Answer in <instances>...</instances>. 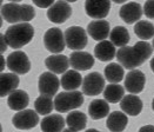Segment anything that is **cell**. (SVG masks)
I'll use <instances>...</instances> for the list:
<instances>
[{
  "instance_id": "obj_1",
  "label": "cell",
  "mask_w": 154,
  "mask_h": 132,
  "mask_svg": "<svg viewBox=\"0 0 154 132\" xmlns=\"http://www.w3.org/2000/svg\"><path fill=\"white\" fill-rule=\"evenodd\" d=\"M153 53V46L148 41H138L134 46L120 47L116 52V59L119 64L127 70H135L138 66L142 65Z\"/></svg>"
},
{
  "instance_id": "obj_2",
  "label": "cell",
  "mask_w": 154,
  "mask_h": 132,
  "mask_svg": "<svg viewBox=\"0 0 154 132\" xmlns=\"http://www.w3.org/2000/svg\"><path fill=\"white\" fill-rule=\"evenodd\" d=\"M1 17L10 24L28 23L35 17V11L31 5H20L18 2H10L1 6Z\"/></svg>"
},
{
  "instance_id": "obj_3",
  "label": "cell",
  "mask_w": 154,
  "mask_h": 132,
  "mask_svg": "<svg viewBox=\"0 0 154 132\" xmlns=\"http://www.w3.org/2000/svg\"><path fill=\"white\" fill-rule=\"evenodd\" d=\"M34 36V28L29 23L13 24L5 32V38L10 47L14 50L27 45Z\"/></svg>"
},
{
  "instance_id": "obj_4",
  "label": "cell",
  "mask_w": 154,
  "mask_h": 132,
  "mask_svg": "<svg viewBox=\"0 0 154 132\" xmlns=\"http://www.w3.org/2000/svg\"><path fill=\"white\" fill-rule=\"evenodd\" d=\"M82 103H84V93L79 91H65L55 96L54 108L60 113H66L80 107Z\"/></svg>"
},
{
  "instance_id": "obj_5",
  "label": "cell",
  "mask_w": 154,
  "mask_h": 132,
  "mask_svg": "<svg viewBox=\"0 0 154 132\" xmlns=\"http://www.w3.org/2000/svg\"><path fill=\"white\" fill-rule=\"evenodd\" d=\"M44 45L47 51L53 54L61 53L66 47V40H65V33L58 27H53L46 31L44 34Z\"/></svg>"
},
{
  "instance_id": "obj_6",
  "label": "cell",
  "mask_w": 154,
  "mask_h": 132,
  "mask_svg": "<svg viewBox=\"0 0 154 132\" xmlns=\"http://www.w3.org/2000/svg\"><path fill=\"white\" fill-rule=\"evenodd\" d=\"M66 46L73 51H81L87 45V33L79 26H71L65 31Z\"/></svg>"
},
{
  "instance_id": "obj_7",
  "label": "cell",
  "mask_w": 154,
  "mask_h": 132,
  "mask_svg": "<svg viewBox=\"0 0 154 132\" xmlns=\"http://www.w3.org/2000/svg\"><path fill=\"white\" fill-rule=\"evenodd\" d=\"M39 113L34 110H23L15 113L12 118V124L19 130H31L39 124Z\"/></svg>"
},
{
  "instance_id": "obj_8",
  "label": "cell",
  "mask_w": 154,
  "mask_h": 132,
  "mask_svg": "<svg viewBox=\"0 0 154 132\" xmlns=\"http://www.w3.org/2000/svg\"><path fill=\"white\" fill-rule=\"evenodd\" d=\"M7 67L17 74H26L31 70V61L23 51H14L7 57Z\"/></svg>"
},
{
  "instance_id": "obj_9",
  "label": "cell",
  "mask_w": 154,
  "mask_h": 132,
  "mask_svg": "<svg viewBox=\"0 0 154 132\" xmlns=\"http://www.w3.org/2000/svg\"><path fill=\"white\" fill-rule=\"evenodd\" d=\"M72 15V7L65 0L55 1L47 10V18L54 24H63Z\"/></svg>"
},
{
  "instance_id": "obj_10",
  "label": "cell",
  "mask_w": 154,
  "mask_h": 132,
  "mask_svg": "<svg viewBox=\"0 0 154 132\" xmlns=\"http://www.w3.org/2000/svg\"><path fill=\"white\" fill-rule=\"evenodd\" d=\"M81 87L86 96H98L105 90V78L99 72H91L84 78Z\"/></svg>"
},
{
  "instance_id": "obj_11",
  "label": "cell",
  "mask_w": 154,
  "mask_h": 132,
  "mask_svg": "<svg viewBox=\"0 0 154 132\" xmlns=\"http://www.w3.org/2000/svg\"><path fill=\"white\" fill-rule=\"evenodd\" d=\"M61 83L53 72H44L40 74L38 80V89L40 94L53 97L58 92Z\"/></svg>"
},
{
  "instance_id": "obj_12",
  "label": "cell",
  "mask_w": 154,
  "mask_h": 132,
  "mask_svg": "<svg viewBox=\"0 0 154 132\" xmlns=\"http://www.w3.org/2000/svg\"><path fill=\"white\" fill-rule=\"evenodd\" d=\"M111 10V0H86L85 11L92 19H103Z\"/></svg>"
},
{
  "instance_id": "obj_13",
  "label": "cell",
  "mask_w": 154,
  "mask_h": 132,
  "mask_svg": "<svg viewBox=\"0 0 154 132\" xmlns=\"http://www.w3.org/2000/svg\"><path fill=\"white\" fill-rule=\"evenodd\" d=\"M146 77L140 70H131L125 77V89L131 94H138L145 89Z\"/></svg>"
},
{
  "instance_id": "obj_14",
  "label": "cell",
  "mask_w": 154,
  "mask_h": 132,
  "mask_svg": "<svg viewBox=\"0 0 154 132\" xmlns=\"http://www.w3.org/2000/svg\"><path fill=\"white\" fill-rule=\"evenodd\" d=\"M69 65L77 71H87L94 65V57L85 51H74L69 55Z\"/></svg>"
},
{
  "instance_id": "obj_15",
  "label": "cell",
  "mask_w": 154,
  "mask_h": 132,
  "mask_svg": "<svg viewBox=\"0 0 154 132\" xmlns=\"http://www.w3.org/2000/svg\"><path fill=\"white\" fill-rule=\"evenodd\" d=\"M142 13H143V8L140 4L127 2L120 8L119 15L126 24H134V23H138L139 19H141Z\"/></svg>"
},
{
  "instance_id": "obj_16",
  "label": "cell",
  "mask_w": 154,
  "mask_h": 132,
  "mask_svg": "<svg viewBox=\"0 0 154 132\" xmlns=\"http://www.w3.org/2000/svg\"><path fill=\"white\" fill-rule=\"evenodd\" d=\"M109 23L103 19L93 20L87 25V33L91 36V38L98 41H103L109 36Z\"/></svg>"
},
{
  "instance_id": "obj_17",
  "label": "cell",
  "mask_w": 154,
  "mask_h": 132,
  "mask_svg": "<svg viewBox=\"0 0 154 132\" xmlns=\"http://www.w3.org/2000/svg\"><path fill=\"white\" fill-rule=\"evenodd\" d=\"M45 65L55 74H64L69 66V58L64 54H52L45 59Z\"/></svg>"
},
{
  "instance_id": "obj_18",
  "label": "cell",
  "mask_w": 154,
  "mask_h": 132,
  "mask_svg": "<svg viewBox=\"0 0 154 132\" xmlns=\"http://www.w3.org/2000/svg\"><path fill=\"white\" fill-rule=\"evenodd\" d=\"M120 107L121 110L128 115V116H138L142 111V100L135 94H127L124 96V98L120 102Z\"/></svg>"
},
{
  "instance_id": "obj_19",
  "label": "cell",
  "mask_w": 154,
  "mask_h": 132,
  "mask_svg": "<svg viewBox=\"0 0 154 132\" xmlns=\"http://www.w3.org/2000/svg\"><path fill=\"white\" fill-rule=\"evenodd\" d=\"M128 123L127 115L121 111H113L108 115L106 120V126L111 132H122Z\"/></svg>"
},
{
  "instance_id": "obj_20",
  "label": "cell",
  "mask_w": 154,
  "mask_h": 132,
  "mask_svg": "<svg viewBox=\"0 0 154 132\" xmlns=\"http://www.w3.org/2000/svg\"><path fill=\"white\" fill-rule=\"evenodd\" d=\"M29 104V97L24 90H15L7 98V105L13 111H23Z\"/></svg>"
},
{
  "instance_id": "obj_21",
  "label": "cell",
  "mask_w": 154,
  "mask_h": 132,
  "mask_svg": "<svg viewBox=\"0 0 154 132\" xmlns=\"http://www.w3.org/2000/svg\"><path fill=\"white\" fill-rule=\"evenodd\" d=\"M20 79L17 73H1L0 74V96H10L19 86Z\"/></svg>"
},
{
  "instance_id": "obj_22",
  "label": "cell",
  "mask_w": 154,
  "mask_h": 132,
  "mask_svg": "<svg viewBox=\"0 0 154 132\" xmlns=\"http://www.w3.org/2000/svg\"><path fill=\"white\" fill-rule=\"evenodd\" d=\"M66 120L60 115H50L40 121L42 132H63Z\"/></svg>"
},
{
  "instance_id": "obj_23",
  "label": "cell",
  "mask_w": 154,
  "mask_h": 132,
  "mask_svg": "<svg viewBox=\"0 0 154 132\" xmlns=\"http://www.w3.org/2000/svg\"><path fill=\"white\" fill-rule=\"evenodd\" d=\"M94 55L100 61H111L116 55V46L109 40H103L94 47Z\"/></svg>"
},
{
  "instance_id": "obj_24",
  "label": "cell",
  "mask_w": 154,
  "mask_h": 132,
  "mask_svg": "<svg viewBox=\"0 0 154 132\" xmlns=\"http://www.w3.org/2000/svg\"><path fill=\"white\" fill-rule=\"evenodd\" d=\"M82 80L84 79L81 78L80 73L77 70H69L63 74L60 83L63 89H65L66 91H75L82 85Z\"/></svg>"
},
{
  "instance_id": "obj_25",
  "label": "cell",
  "mask_w": 154,
  "mask_h": 132,
  "mask_svg": "<svg viewBox=\"0 0 154 132\" xmlns=\"http://www.w3.org/2000/svg\"><path fill=\"white\" fill-rule=\"evenodd\" d=\"M88 115L92 119L98 120L109 115V105L108 102L105 99H94L88 105Z\"/></svg>"
},
{
  "instance_id": "obj_26",
  "label": "cell",
  "mask_w": 154,
  "mask_h": 132,
  "mask_svg": "<svg viewBox=\"0 0 154 132\" xmlns=\"http://www.w3.org/2000/svg\"><path fill=\"white\" fill-rule=\"evenodd\" d=\"M105 78L108 80L111 84H118L125 77V70L124 66L121 64H116V63H111L105 67Z\"/></svg>"
},
{
  "instance_id": "obj_27",
  "label": "cell",
  "mask_w": 154,
  "mask_h": 132,
  "mask_svg": "<svg viewBox=\"0 0 154 132\" xmlns=\"http://www.w3.org/2000/svg\"><path fill=\"white\" fill-rule=\"evenodd\" d=\"M125 94V89L119 84H109L103 90V98L111 104L121 102Z\"/></svg>"
},
{
  "instance_id": "obj_28",
  "label": "cell",
  "mask_w": 154,
  "mask_h": 132,
  "mask_svg": "<svg viewBox=\"0 0 154 132\" xmlns=\"http://www.w3.org/2000/svg\"><path fill=\"white\" fill-rule=\"evenodd\" d=\"M66 124L68 125L69 129H72L74 131H81L87 125V117L85 113H82L80 111H73V112L68 113V116L66 118Z\"/></svg>"
},
{
  "instance_id": "obj_29",
  "label": "cell",
  "mask_w": 154,
  "mask_h": 132,
  "mask_svg": "<svg viewBox=\"0 0 154 132\" xmlns=\"http://www.w3.org/2000/svg\"><path fill=\"white\" fill-rule=\"evenodd\" d=\"M109 40L114 44V46L124 47V46H127V44L131 40V37H129L127 28H125L124 26H116L112 28L109 33Z\"/></svg>"
},
{
  "instance_id": "obj_30",
  "label": "cell",
  "mask_w": 154,
  "mask_h": 132,
  "mask_svg": "<svg viewBox=\"0 0 154 132\" xmlns=\"http://www.w3.org/2000/svg\"><path fill=\"white\" fill-rule=\"evenodd\" d=\"M134 33L138 36V38L147 41L154 38V25L147 20H139L134 26Z\"/></svg>"
},
{
  "instance_id": "obj_31",
  "label": "cell",
  "mask_w": 154,
  "mask_h": 132,
  "mask_svg": "<svg viewBox=\"0 0 154 132\" xmlns=\"http://www.w3.org/2000/svg\"><path fill=\"white\" fill-rule=\"evenodd\" d=\"M54 107V102L52 100V97L48 96H40L34 102V108L41 116H48Z\"/></svg>"
},
{
  "instance_id": "obj_32",
  "label": "cell",
  "mask_w": 154,
  "mask_h": 132,
  "mask_svg": "<svg viewBox=\"0 0 154 132\" xmlns=\"http://www.w3.org/2000/svg\"><path fill=\"white\" fill-rule=\"evenodd\" d=\"M143 13L148 19H154V0H147L145 2Z\"/></svg>"
},
{
  "instance_id": "obj_33",
  "label": "cell",
  "mask_w": 154,
  "mask_h": 132,
  "mask_svg": "<svg viewBox=\"0 0 154 132\" xmlns=\"http://www.w3.org/2000/svg\"><path fill=\"white\" fill-rule=\"evenodd\" d=\"M35 6L40 8H50L52 5L54 4V0H32Z\"/></svg>"
},
{
  "instance_id": "obj_34",
  "label": "cell",
  "mask_w": 154,
  "mask_h": 132,
  "mask_svg": "<svg viewBox=\"0 0 154 132\" xmlns=\"http://www.w3.org/2000/svg\"><path fill=\"white\" fill-rule=\"evenodd\" d=\"M0 41H1V45H0V52L4 53L5 51H6L7 46H8V44H7V41H6V38H5V34H1Z\"/></svg>"
},
{
  "instance_id": "obj_35",
  "label": "cell",
  "mask_w": 154,
  "mask_h": 132,
  "mask_svg": "<svg viewBox=\"0 0 154 132\" xmlns=\"http://www.w3.org/2000/svg\"><path fill=\"white\" fill-rule=\"evenodd\" d=\"M139 132H154L153 125H143L139 129Z\"/></svg>"
},
{
  "instance_id": "obj_36",
  "label": "cell",
  "mask_w": 154,
  "mask_h": 132,
  "mask_svg": "<svg viewBox=\"0 0 154 132\" xmlns=\"http://www.w3.org/2000/svg\"><path fill=\"white\" fill-rule=\"evenodd\" d=\"M0 60H1V66H0V70H1V72L5 70V58H4V55H0Z\"/></svg>"
},
{
  "instance_id": "obj_37",
  "label": "cell",
  "mask_w": 154,
  "mask_h": 132,
  "mask_svg": "<svg viewBox=\"0 0 154 132\" xmlns=\"http://www.w3.org/2000/svg\"><path fill=\"white\" fill-rule=\"evenodd\" d=\"M151 68H152V71L154 72V57L151 59Z\"/></svg>"
},
{
  "instance_id": "obj_38",
  "label": "cell",
  "mask_w": 154,
  "mask_h": 132,
  "mask_svg": "<svg viewBox=\"0 0 154 132\" xmlns=\"http://www.w3.org/2000/svg\"><path fill=\"white\" fill-rule=\"evenodd\" d=\"M116 4H122V2H125V1H127V0H113Z\"/></svg>"
},
{
  "instance_id": "obj_39",
  "label": "cell",
  "mask_w": 154,
  "mask_h": 132,
  "mask_svg": "<svg viewBox=\"0 0 154 132\" xmlns=\"http://www.w3.org/2000/svg\"><path fill=\"white\" fill-rule=\"evenodd\" d=\"M63 132H78V131H74V130H72V129H69V127H68V129H65Z\"/></svg>"
},
{
  "instance_id": "obj_40",
  "label": "cell",
  "mask_w": 154,
  "mask_h": 132,
  "mask_svg": "<svg viewBox=\"0 0 154 132\" xmlns=\"http://www.w3.org/2000/svg\"><path fill=\"white\" fill-rule=\"evenodd\" d=\"M86 132H100V131H98V130H95V129H88Z\"/></svg>"
},
{
  "instance_id": "obj_41",
  "label": "cell",
  "mask_w": 154,
  "mask_h": 132,
  "mask_svg": "<svg viewBox=\"0 0 154 132\" xmlns=\"http://www.w3.org/2000/svg\"><path fill=\"white\" fill-rule=\"evenodd\" d=\"M10 1H11V2H20L21 0H10Z\"/></svg>"
},
{
  "instance_id": "obj_42",
  "label": "cell",
  "mask_w": 154,
  "mask_h": 132,
  "mask_svg": "<svg viewBox=\"0 0 154 132\" xmlns=\"http://www.w3.org/2000/svg\"><path fill=\"white\" fill-rule=\"evenodd\" d=\"M65 1H67V2H75L77 0H65Z\"/></svg>"
},
{
  "instance_id": "obj_43",
  "label": "cell",
  "mask_w": 154,
  "mask_h": 132,
  "mask_svg": "<svg viewBox=\"0 0 154 132\" xmlns=\"http://www.w3.org/2000/svg\"><path fill=\"white\" fill-rule=\"evenodd\" d=\"M152 108H153V111H154V98H153V102H152Z\"/></svg>"
},
{
  "instance_id": "obj_44",
  "label": "cell",
  "mask_w": 154,
  "mask_h": 132,
  "mask_svg": "<svg viewBox=\"0 0 154 132\" xmlns=\"http://www.w3.org/2000/svg\"><path fill=\"white\" fill-rule=\"evenodd\" d=\"M152 46H153V50H154V38H153V42H152Z\"/></svg>"
}]
</instances>
